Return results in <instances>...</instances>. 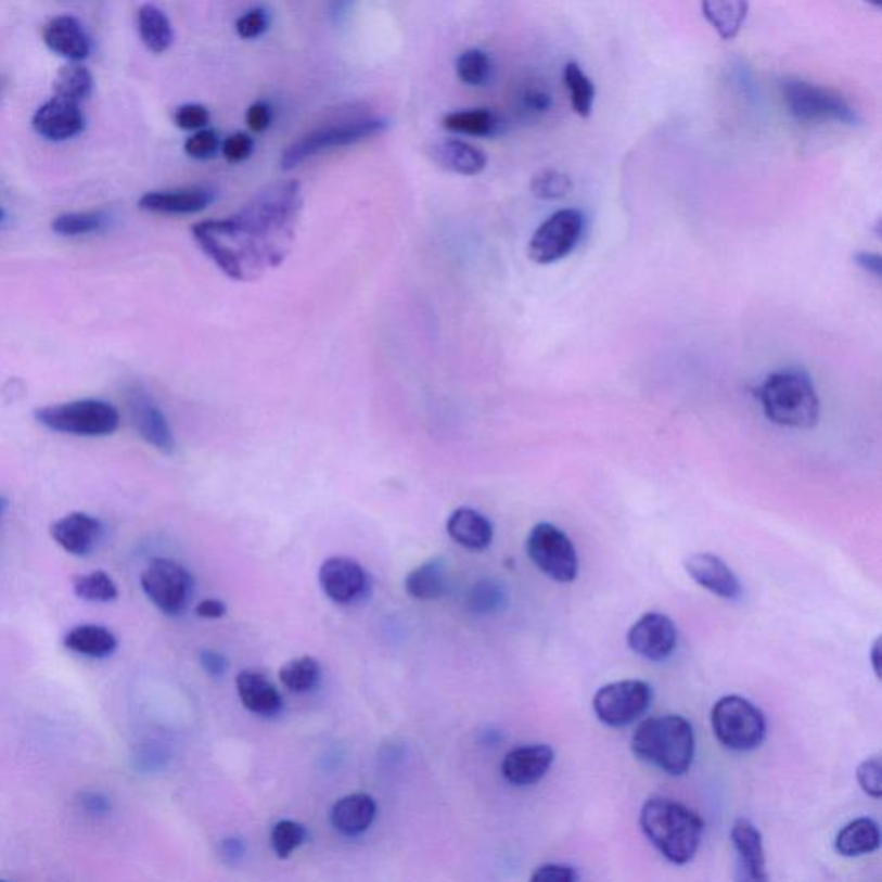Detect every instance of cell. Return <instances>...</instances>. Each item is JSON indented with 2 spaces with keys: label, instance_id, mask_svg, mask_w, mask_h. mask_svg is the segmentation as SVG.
I'll use <instances>...</instances> for the list:
<instances>
[{
  "label": "cell",
  "instance_id": "cell-21",
  "mask_svg": "<svg viewBox=\"0 0 882 882\" xmlns=\"http://www.w3.org/2000/svg\"><path fill=\"white\" fill-rule=\"evenodd\" d=\"M42 38L54 54L67 61L81 63L92 52V40L88 37L87 29L80 20L69 14L52 17L51 22L43 26Z\"/></svg>",
  "mask_w": 882,
  "mask_h": 882
},
{
  "label": "cell",
  "instance_id": "cell-39",
  "mask_svg": "<svg viewBox=\"0 0 882 882\" xmlns=\"http://www.w3.org/2000/svg\"><path fill=\"white\" fill-rule=\"evenodd\" d=\"M573 180L570 175L557 171V169H544V171L536 172L529 183L533 195L541 201H559L564 199L573 192Z\"/></svg>",
  "mask_w": 882,
  "mask_h": 882
},
{
  "label": "cell",
  "instance_id": "cell-17",
  "mask_svg": "<svg viewBox=\"0 0 882 882\" xmlns=\"http://www.w3.org/2000/svg\"><path fill=\"white\" fill-rule=\"evenodd\" d=\"M102 533L104 527L101 521L84 512L64 515L51 526L52 540L63 548L64 552L76 557L92 553L101 541Z\"/></svg>",
  "mask_w": 882,
  "mask_h": 882
},
{
  "label": "cell",
  "instance_id": "cell-44",
  "mask_svg": "<svg viewBox=\"0 0 882 882\" xmlns=\"http://www.w3.org/2000/svg\"><path fill=\"white\" fill-rule=\"evenodd\" d=\"M172 119L180 130L199 131L209 126L210 113L202 104H183L175 111Z\"/></svg>",
  "mask_w": 882,
  "mask_h": 882
},
{
  "label": "cell",
  "instance_id": "cell-5",
  "mask_svg": "<svg viewBox=\"0 0 882 882\" xmlns=\"http://www.w3.org/2000/svg\"><path fill=\"white\" fill-rule=\"evenodd\" d=\"M386 130H388V122L381 117H360V119H351V122L322 126L286 146L285 152L281 154V168L292 171L316 155L374 139L378 135L385 133Z\"/></svg>",
  "mask_w": 882,
  "mask_h": 882
},
{
  "label": "cell",
  "instance_id": "cell-58",
  "mask_svg": "<svg viewBox=\"0 0 882 882\" xmlns=\"http://www.w3.org/2000/svg\"><path fill=\"white\" fill-rule=\"evenodd\" d=\"M0 219H2V210H0Z\"/></svg>",
  "mask_w": 882,
  "mask_h": 882
},
{
  "label": "cell",
  "instance_id": "cell-20",
  "mask_svg": "<svg viewBox=\"0 0 882 882\" xmlns=\"http://www.w3.org/2000/svg\"><path fill=\"white\" fill-rule=\"evenodd\" d=\"M213 190L204 187L190 189L154 190L143 193L139 207L146 213L168 214V216H187L207 209L213 204Z\"/></svg>",
  "mask_w": 882,
  "mask_h": 882
},
{
  "label": "cell",
  "instance_id": "cell-8",
  "mask_svg": "<svg viewBox=\"0 0 882 882\" xmlns=\"http://www.w3.org/2000/svg\"><path fill=\"white\" fill-rule=\"evenodd\" d=\"M712 728L726 749L752 752L766 740L767 724L764 715L749 700L724 696L712 708Z\"/></svg>",
  "mask_w": 882,
  "mask_h": 882
},
{
  "label": "cell",
  "instance_id": "cell-14",
  "mask_svg": "<svg viewBox=\"0 0 882 882\" xmlns=\"http://www.w3.org/2000/svg\"><path fill=\"white\" fill-rule=\"evenodd\" d=\"M627 644L647 661L662 662L676 650L678 629L667 615L650 612L632 624L627 632Z\"/></svg>",
  "mask_w": 882,
  "mask_h": 882
},
{
  "label": "cell",
  "instance_id": "cell-49",
  "mask_svg": "<svg viewBox=\"0 0 882 882\" xmlns=\"http://www.w3.org/2000/svg\"><path fill=\"white\" fill-rule=\"evenodd\" d=\"M245 123H247L248 130L254 133H264L272 123L271 104L266 101L254 102L245 113Z\"/></svg>",
  "mask_w": 882,
  "mask_h": 882
},
{
  "label": "cell",
  "instance_id": "cell-42",
  "mask_svg": "<svg viewBox=\"0 0 882 882\" xmlns=\"http://www.w3.org/2000/svg\"><path fill=\"white\" fill-rule=\"evenodd\" d=\"M221 137L214 128H202V130L193 131L183 149L189 157L195 161H209L214 155L221 151Z\"/></svg>",
  "mask_w": 882,
  "mask_h": 882
},
{
  "label": "cell",
  "instance_id": "cell-19",
  "mask_svg": "<svg viewBox=\"0 0 882 882\" xmlns=\"http://www.w3.org/2000/svg\"><path fill=\"white\" fill-rule=\"evenodd\" d=\"M686 573L696 585L726 600L741 597V585L737 574L729 570L720 557L712 553H694L685 561Z\"/></svg>",
  "mask_w": 882,
  "mask_h": 882
},
{
  "label": "cell",
  "instance_id": "cell-9",
  "mask_svg": "<svg viewBox=\"0 0 882 882\" xmlns=\"http://www.w3.org/2000/svg\"><path fill=\"white\" fill-rule=\"evenodd\" d=\"M533 564L557 583H573L579 570L576 548L570 536L550 523L536 524L526 541Z\"/></svg>",
  "mask_w": 882,
  "mask_h": 882
},
{
  "label": "cell",
  "instance_id": "cell-40",
  "mask_svg": "<svg viewBox=\"0 0 882 882\" xmlns=\"http://www.w3.org/2000/svg\"><path fill=\"white\" fill-rule=\"evenodd\" d=\"M307 840L306 826L295 820H280L271 831V846L278 858L285 860Z\"/></svg>",
  "mask_w": 882,
  "mask_h": 882
},
{
  "label": "cell",
  "instance_id": "cell-1",
  "mask_svg": "<svg viewBox=\"0 0 882 882\" xmlns=\"http://www.w3.org/2000/svg\"><path fill=\"white\" fill-rule=\"evenodd\" d=\"M302 207L301 181H274L230 218L193 225V239L222 274L251 283L285 263L297 237Z\"/></svg>",
  "mask_w": 882,
  "mask_h": 882
},
{
  "label": "cell",
  "instance_id": "cell-50",
  "mask_svg": "<svg viewBox=\"0 0 882 882\" xmlns=\"http://www.w3.org/2000/svg\"><path fill=\"white\" fill-rule=\"evenodd\" d=\"M553 101L550 93L545 92L541 88H527L521 95V107L527 114H544L550 111Z\"/></svg>",
  "mask_w": 882,
  "mask_h": 882
},
{
  "label": "cell",
  "instance_id": "cell-30",
  "mask_svg": "<svg viewBox=\"0 0 882 882\" xmlns=\"http://www.w3.org/2000/svg\"><path fill=\"white\" fill-rule=\"evenodd\" d=\"M834 846L838 854L848 858L874 854L881 846V831L875 820L861 817L841 829Z\"/></svg>",
  "mask_w": 882,
  "mask_h": 882
},
{
  "label": "cell",
  "instance_id": "cell-57",
  "mask_svg": "<svg viewBox=\"0 0 882 882\" xmlns=\"http://www.w3.org/2000/svg\"><path fill=\"white\" fill-rule=\"evenodd\" d=\"M866 2H869V4L875 5V8H881V5H882V0H866Z\"/></svg>",
  "mask_w": 882,
  "mask_h": 882
},
{
  "label": "cell",
  "instance_id": "cell-52",
  "mask_svg": "<svg viewBox=\"0 0 882 882\" xmlns=\"http://www.w3.org/2000/svg\"><path fill=\"white\" fill-rule=\"evenodd\" d=\"M195 614L204 619H221L222 615L227 614V605L221 600L207 598L204 602L199 603Z\"/></svg>",
  "mask_w": 882,
  "mask_h": 882
},
{
  "label": "cell",
  "instance_id": "cell-2",
  "mask_svg": "<svg viewBox=\"0 0 882 882\" xmlns=\"http://www.w3.org/2000/svg\"><path fill=\"white\" fill-rule=\"evenodd\" d=\"M640 825L650 843L676 866H685L699 852L703 820L682 803L652 796L641 808Z\"/></svg>",
  "mask_w": 882,
  "mask_h": 882
},
{
  "label": "cell",
  "instance_id": "cell-38",
  "mask_svg": "<svg viewBox=\"0 0 882 882\" xmlns=\"http://www.w3.org/2000/svg\"><path fill=\"white\" fill-rule=\"evenodd\" d=\"M107 225V216L101 210H85V213L59 214L52 219V230L61 237H81V234L95 233Z\"/></svg>",
  "mask_w": 882,
  "mask_h": 882
},
{
  "label": "cell",
  "instance_id": "cell-51",
  "mask_svg": "<svg viewBox=\"0 0 882 882\" xmlns=\"http://www.w3.org/2000/svg\"><path fill=\"white\" fill-rule=\"evenodd\" d=\"M199 659H201L205 673L210 674L214 678H221L222 674L227 673L228 667H230L227 659L221 653L213 652V650H202L199 653Z\"/></svg>",
  "mask_w": 882,
  "mask_h": 882
},
{
  "label": "cell",
  "instance_id": "cell-7",
  "mask_svg": "<svg viewBox=\"0 0 882 882\" xmlns=\"http://www.w3.org/2000/svg\"><path fill=\"white\" fill-rule=\"evenodd\" d=\"M781 95L788 113L802 123H843L857 126L860 114L841 93L798 78H787L781 84Z\"/></svg>",
  "mask_w": 882,
  "mask_h": 882
},
{
  "label": "cell",
  "instance_id": "cell-33",
  "mask_svg": "<svg viewBox=\"0 0 882 882\" xmlns=\"http://www.w3.org/2000/svg\"><path fill=\"white\" fill-rule=\"evenodd\" d=\"M93 92V76L81 63L69 61L66 66L59 69L54 80V95L66 99V101H87Z\"/></svg>",
  "mask_w": 882,
  "mask_h": 882
},
{
  "label": "cell",
  "instance_id": "cell-53",
  "mask_svg": "<svg viewBox=\"0 0 882 882\" xmlns=\"http://www.w3.org/2000/svg\"><path fill=\"white\" fill-rule=\"evenodd\" d=\"M855 263H857L858 268L864 269V271L874 274L875 278H881L882 260L879 254L858 252V254H855Z\"/></svg>",
  "mask_w": 882,
  "mask_h": 882
},
{
  "label": "cell",
  "instance_id": "cell-6",
  "mask_svg": "<svg viewBox=\"0 0 882 882\" xmlns=\"http://www.w3.org/2000/svg\"><path fill=\"white\" fill-rule=\"evenodd\" d=\"M35 419L47 430L73 436H110L116 433L122 416L116 407L97 398L64 401L35 410Z\"/></svg>",
  "mask_w": 882,
  "mask_h": 882
},
{
  "label": "cell",
  "instance_id": "cell-31",
  "mask_svg": "<svg viewBox=\"0 0 882 882\" xmlns=\"http://www.w3.org/2000/svg\"><path fill=\"white\" fill-rule=\"evenodd\" d=\"M442 126L450 133L489 139L500 133L503 125L491 110H465L445 114Z\"/></svg>",
  "mask_w": 882,
  "mask_h": 882
},
{
  "label": "cell",
  "instance_id": "cell-13",
  "mask_svg": "<svg viewBox=\"0 0 882 882\" xmlns=\"http://www.w3.org/2000/svg\"><path fill=\"white\" fill-rule=\"evenodd\" d=\"M126 406H128L131 424L143 442L154 447L155 450H159L164 456L175 453L176 439L168 419L142 386H131L126 392Z\"/></svg>",
  "mask_w": 882,
  "mask_h": 882
},
{
  "label": "cell",
  "instance_id": "cell-28",
  "mask_svg": "<svg viewBox=\"0 0 882 882\" xmlns=\"http://www.w3.org/2000/svg\"><path fill=\"white\" fill-rule=\"evenodd\" d=\"M64 647L78 655L105 659L116 652L117 640L114 632L110 631L107 627L81 624V626L73 627L72 631L64 636Z\"/></svg>",
  "mask_w": 882,
  "mask_h": 882
},
{
  "label": "cell",
  "instance_id": "cell-34",
  "mask_svg": "<svg viewBox=\"0 0 882 882\" xmlns=\"http://www.w3.org/2000/svg\"><path fill=\"white\" fill-rule=\"evenodd\" d=\"M321 665L314 656H298L280 669V681L293 693H307L318 686Z\"/></svg>",
  "mask_w": 882,
  "mask_h": 882
},
{
  "label": "cell",
  "instance_id": "cell-55",
  "mask_svg": "<svg viewBox=\"0 0 882 882\" xmlns=\"http://www.w3.org/2000/svg\"><path fill=\"white\" fill-rule=\"evenodd\" d=\"M881 640H875L874 647H872V665H874V673L878 678H881V669H879V652H881Z\"/></svg>",
  "mask_w": 882,
  "mask_h": 882
},
{
  "label": "cell",
  "instance_id": "cell-15",
  "mask_svg": "<svg viewBox=\"0 0 882 882\" xmlns=\"http://www.w3.org/2000/svg\"><path fill=\"white\" fill-rule=\"evenodd\" d=\"M368 583L365 567L350 557H330L319 570L321 590L340 605H348L365 597Z\"/></svg>",
  "mask_w": 882,
  "mask_h": 882
},
{
  "label": "cell",
  "instance_id": "cell-47",
  "mask_svg": "<svg viewBox=\"0 0 882 882\" xmlns=\"http://www.w3.org/2000/svg\"><path fill=\"white\" fill-rule=\"evenodd\" d=\"M579 879L576 870L570 866H561V864H545L535 870L532 875L533 882H574Z\"/></svg>",
  "mask_w": 882,
  "mask_h": 882
},
{
  "label": "cell",
  "instance_id": "cell-23",
  "mask_svg": "<svg viewBox=\"0 0 882 882\" xmlns=\"http://www.w3.org/2000/svg\"><path fill=\"white\" fill-rule=\"evenodd\" d=\"M731 841L737 849L743 878L750 881H767L769 875L766 872V852L760 831L750 820L738 819L732 825Z\"/></svg>",
  "mask_w": 882,
  "mask_h": 882
},
{
  "label": "cell",
  "instance_id": "cell-25",
  "mask_svg": "<svg viewBox=\"0 0 882 882\" xmlns=\"http://www.w3.org/2000/svg\"><path fill=\"white\" fill-rule=\"evenodd\" d=\"M376 800L368 793L343 796L331 810V825L343 836H359L371 828L376 819Z\"/></svg>",
  "mask_w": 882,
  "mask_h": 882
},
{
  "label": "cell",
  "instance_id": "cell-18",
  "mask_svg": "<svg viewBox=\"0 0 882 882\" xmlns=\"http://www.w3.org/2000/svg\"><path fill=\"white\" fill-rule=\"evenodd\" d=\"M555 753L548 744L519 746L507 753L502 762V776L514 787H533L547 776Z\"/></svg>",
  "mask_w": 882,
  "mask_h": 882
},
{
  "label": "cell",
  "instance_id": "cell-4",
  "mask_svg": "<svg viewBox=\"0 0 882 882\" xmlns=\"http://www.w3.org/2000/svg\"><path fill=\"white\" fill-rule=\"evenodd\" d=\"M631 750L650 766L670 776H682L693 764V728L681 715L652 717L636 728Z\"/></svg>",
  "mask_w": 882,
  "mask_h": 882
},
{
  "label": "cell",
  "instance_id": "cell-41",
  "mask_svg": "<svg viewBox=\"0 0 882 882\" xmlns=\"http://www.w3.org/2000/svg\"><path fill=\"white\" fill-rule=\"evenodd\" d=\"M503 600H506V593H503L502 586L491 579L476 583L468 595L469 609L477 614H489V612L497 611L498 606H502Z\"/></svg>",
  "mask_w": 882,
  "mask_h": 882
},
{
  "label": "cell",
  "instance_id": "cell-56",
  "mask_svg": "<svg viewBox=\"0 0 882 882\" xmlns=\"http://www.w3.org/2000/svg\"><path fill=\"white\" fill-rule=\"evenodd\" d=\"M5 507H8V500L4 497H0V515L4 514Z\"/></svg>",
  "mask_w": 882,
  "mask_h": 882
},
{
  "label": "cell",
  "instance_id": "cell-3",
  "mask_svg": "<svg viewBox=\"0 0 882 882\" xmlns=\"http://www.w3.org/2000/svg\"><path fill=\"white\" fill-rule=\"evenodd\" d=\"M757 397L764 414L778 426L810 430L819 421V395L803 369L772 372L757 389Z\"/></svg>",
  "mask_w": 882,
  "mask_h": 882
},
{
  "label": "cell",
  "instance_id": "cell-12",
  "mask_svg": "<svg viewBox=\"0 0 882 882\" xmlns=\"http://www.w3.org/2000/svg\"><path fill=\"white\" fill-rule=\"evenodd\" d=\"M652 703V688L644 681L627 679L611 682L597 691L593 711L598 720L611 728H624L640 719Z\"/></svg>",
  "mask_w": 882,
  "mask_h": 882
},
{
  "label": "cell",
  "instance_id": "cell-32",
  "mask_svg": "<svg viewBox=\"0 0 882 882\" xmlns=\"http://www.w3.org/2000/svg\"><path fill=\"white\" fill-rule=\"evenodd\" d=\"M139 35L143 46L152 54H164L175 42V31L171 22L163 9L154 4H143L137 14Z\"/></svg>",
  "mask_w": 882,
  "mask_h": 882
},
{
  "label": "cell",
  "instance_id": "cell-16",
  "mask_svg": "<svg viewBox=\"0 0 882 882\" xmlns=\"http://www.w3.org/2000/svg\"><path fill=\"white\" fill-rule=\"evenodd\" d=\"M31 125L42 139L66 142L84 131L85 114L80 104L54 95L38 107Z\"/></svg>",
  "mask_w": 882,
  "mask_h": 882
},
{
  "label": "cell",
  "instance_id": "cell-29",
  "mask_svg": "<svg viewBox=\"0 0 882 882\" xmlns=\"http://www.w3.org/2000/svg\"><path fill=\"white\" fill-rule=\"evenodd\" d=\"M448 586L447 561L435 557L418 565L406 577V591L418 600H436L444 597Z\"/></svg>",
  "mask_w": 882,
  "mask_h": 882
},
{
  "label": "cell",
  "instance_id": "cell-37",
  "mask_svg": "<svg viewBox=\"0 0 882 882\" xmlns=\"http://www.w3.org/2000/svg\"><path fill=\"white\" fill-rule=\"evenodd\" d=\"M73 590L81 600L97 603L113 602L119 595L113 577L104 571H93L73 577Z\"/></svg>",
  "mask_w": 882,
  "mask_h": 882
},
{
  "label": "cell",
  "instance_id": "cell-54",
  "mask_svg": "<svg viewBox=\"0 0 882 882\" xmlns=\"http://www.w3.org/2000/svg\"><path fill=\"white\" fill-rule=\"evenodd\" d=\"M243 854H245V848H243L242 841L234 840V838H228V840L222 841L221 846H219V855L225 858L227 864L239 861L240 858L243 857Z\"/></svg>",
  "mask_w": 882,
  "mask_h": 882
},
{
  "label": "cell",
  "instance_id": "cell-26",
  "mask_svg": "<svg viewBox=\"0 0 882 882\" xmlns=\"http://www.w3.org/2000/svg\"><path fill=\"white\" fill-rule=\"evenodd\" d=\"M447 532L457 545L468 550H485L494 540L491 523L469 507H460L452 512L448 517Z\"/></svg>",
  "mask_w": 882,
  "mask_h": 882
},
{
  "label": "cell",
  "instance_id": "cell-10",
  "mask_svg": "<svg viewBox=\"0 0 882 882\" xmlns=\"http://www.w3.org/2000/svg\"><path fill=\"white\" fill-rule=\"evenodd\" d=\"M140 583L143 593L163 614H181L192 600L193 577L183 565L169 559H152Z\"/></svg>",
  "mask_w": 882,
  "mask_h": 882
},
{
  "label": "cell",
  "instance_id": "cell-48",
  "mask_svg": "<svg viewBox=\"0 0 882 882\" xmlns=\"http://www.w3.org/2000/svg\"><path fill=\"white\" fill-rule=\"evenodd\" d=\"M78 805H80L85 816L95 817V819L97 817L110 816L111 810H113L110 798L99 793V791H85V793H81Z\"/></svg>",
  "mask_w": 882,
  "mask_h": 882
},
{
  "label": "cell",
  "instance_id": "cell-46",
  "mask_svg": "<svg viewBox=\"0 0 882 882\" xmlns=\"http://www.w3.org/2000/svg\"><path fill=\"white\" fill-rule=\"evenodd\" d=\"M221 152L230 164L245 163L254 152V139L248 133L237 131L221 143Z\"/></svg>",
  "mask_w": 882,
  "mask_h": 882
},
{
  "label": "cell",
  "instance_id": "cell-36",
  "mask_svg": "<svg viewBox=\"0 0 882 882\" xmlns=\"http://www.w3.org/2000/svg\"><path fill=\"white\" fill-rule=\"evenodd\" d=\"M456 73L468 87H485L494 76V63L482 49H469L456 59Z\"/></svg>",
  "mask_w": 882,
  "mask_h": 882
},
{
  "label": "cell",
  "instance_id": "cell-22",
  "mask_svg": "<svg viewBox=\"0 0 882 882\" xmlns=\"http://www.w3.org/2000/svg\"><path fill=\"white\" fill-rule=\"evenodd\" d=\"M427 154L439 168L456 175L476 176L488 166V157L480 146L459 139L439 140L427 149Z\"/></svg>",
  "mask_w": 882,
  "mask_h": 882
},
{
  "label": "cell",
  "instance_id": "cell-11",
  "mask_svg": "<svg viewBox=\"0 0 882 882\" xmlns=\"http://www.w3.org/2000/svg\"><path fill=\"white\" fill-rule=\"evenodd\" d=\"M585 231V216L577 209H562L541 222L535 231L527 256L540 266L559 263L577 247Z\"/></svg>",
  "mask_w": 882,
  "mask_h": 882
},
{
  "label": "cell",
  "instance_id": "cell-24",
  "mask_svg": "<svg viewBox=\"0 0 882 882\" xmlns=\"http://www.w3.org/2000/svg\"><path fill=\"white\" fill-rule=\"evenodd\" d=\"M237 693L248 712L264 717H272L283 707V699L277 686L256 670H242L237 676Z\"/></svg>",
  "mask_w": 882,
  "mask_h": 882
},
{
  "label": "cell",
  "instance_id": "cell-27",
  "mask_svg": "<svg viewBox=\"0 0 882 882\" xmlns=\"http://www.w3.org/2000/svg\"><path fill=\"white\" fill-rule=\"evenodd\" d=\"M702 13L723 40L740 35L750 11V0H700Z\"/></svg>",
  "mask_w": 882,
  "mask_h": 882
},
{
  "label": "cell",
  "instance_id": "cell-45",
  "mask_svg": "<svg viewBox=\"0 0 882 882\" xmlns=\"http://www.w3.org/2000/svg\"><path fill=\"white\" fill-rule=\"evenodd\" d=\"M858 784L867 795L879 800L882 795V764L881 757H870L861 762L857 770Z\"/></svg>",
  "mask_w": 882,
  "mask_h": 882
},
{
  "label": "cell",
  "instance_id": "cell-35",
  "mask_svg": "<svg viewBox=\"0 0 882 882\" xmlns=\"http://www.w3.org/2000/svg\"><path fill=\"white\" fill-rule=\"evenodd\" d=\"M564 84L570 88L571 105L577 116L588 117L593 111L595 85L588 78L581 66L576 63H567L564 66Z\"/></svg>",
  "mask_w": 882,
  "mask_h": 882
},
{
  "label": "cell",
  "instance_id": "cell-43",
  "mask_svg": "<svg viewBox=\"0 0 882 882\" xmlns=\"http://www.w3.org/2000/svg\"><path fill=\"white\" fill-rule=\"evenodd\" d=\"M269 28V14L264 8H254L234 23V31L242 40H257Z\"/></svg>",
  "mask_w": 882,
  "mask_h": 882
}]
</instances>
